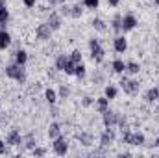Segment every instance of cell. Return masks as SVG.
Instances as JSON below:
<instances>
[{
    "mask_svg": "<svg viewBox=\"0 0 159 158\" xmlns=\"http://www.w3.org/2000/svg\"><path fill=\"white\" fill-rule=\"evenodd\" d=\"M6 77H9L11 80H17V82H26V71H24V65H19V63H11L6 67Z\"/></svg>",
    "mask_w": 159,
    "mask_h": 158,
    "instance_id": "cell-1",
    "label": "cell"
},
{
    "mask_svg": "<svg viewBox=\"0 0 159 158\" xmlns=\"http://www.w3.org/2000/svg\"><path fill=\"white\" fill-rule=\"evenodd\" d=\"M89 48H91V58H93V62L102 63V62H104V56H106V50L102 48L100 41L94 39V37L89 39Z\"/></svg>",
    "mask_w": 159,
    "mask_h": 158,
    "instance_id": "cell-2",
    "label": "cell"
},
{
    "mask_svg": "<svg viewBox=\"0 0 159 158\" xmlns=\"http://www.w3.org/2000/svg\"><path fill=\"white\" fill-rule=\"evenodd\" d=\"M120 87H122V91L124 93H128V95H135V93H139V87H141V84L137 82V80H131V78H124L120 80Z\"/></svg>",
    "mask_w": 159,
    "mask_h": 158,
    "instance_id": "cell-3",
    "label": "cell"
},
{
    "mask_svg": "<svg viewBox=\"0 0 159 158\" xmlns=\"http://www.w3.org/2000/svg\"><path fill=\"white\" fill-rule=\"evenodd\" d=\"M54 143H52V147H54V153L56 155H59V156H63V155H67L69 153V143H67V140L63 138V136H57L56 140H52Z\"/></svg>",
    "mask_w": 159,
    "mask_h": 158,
    "instance_id": "cell-4",
    "label": "cell"
},
{
    "mask_svg": "<svg viewBox=\"0 0 159 158\" xmlns=\"http://www.w3.org/2000/svg\"><path fill=\"white\" fill-rule=\"evenodd\" d=\"M135 26H137V17H135V15L128 13V15L122 17V32H129V30H133Z\"/></svg>",
    "mask_w": 159,
    "mask_h": 158,
    "instance_id": "cell-5",
    "label": "cell"
},
{
    "mask_svg": "<svg viewBox=\"0 0 159 158\" xmlns=\"http://www.w3.org/2000/svg\"><path fill=\"white\" fill-rule=\"evenodd\" d=\"M115 141V132H113V126H106V130L102 132L100 136V143L106 147V145H111Z\"/></svg>",
    "mask_w": 159,
    "mask_h": 158,
    "instance_id": "cell-6",
    "label": "cell"
},
{
    "mask_svg": "<svg viewBox=\"0 0 159 158\" xmlns=\"http://www.w3.org/2000/svg\"><path fill=\"white\" fill-rule=\"evenodd\" d=\"M102 121H104L106 126H115V125L119 123V114H115V112H111V110H106V112L102 114Z\"/></svg>",
    "mask_w": 159,
    "mask_h": 158,
    "instance_id": "cell-7",
    "label": "cell"
},
{
    "mask_svg": "<svg viewBox=\"0 0 159 158\" xmlns=\"http://www.w3.org/2000/svg\"><path fill=\"white\" fill-rule=\"evenodd\" d=\"M50 34H52V30H50L48 24H39V26L35 28V36H37V39H41V41H48L50 39Z\"/></svg>",
    "mask_w": 159,
    "mask_h": 158,
    "instance_id": "cell-8",
    "label": "cell"
},
{
    "mask_svg": "<svg viewBox=\"0 0 159 158\" xmlns=\"http://www.w3.org/2000/svg\"><path fill=\"white\" fill-rule=\"evenodd\" d=\"M6 143H7V145H13V147H15V145H19V143H22L20 132H19V130H15V128H13V130H9V132H7V138H6Z\"/></svg>",
    "mask_w": 159,
    "mask_h": 158,
    "instance_id": "cell-9",
    "label": "cell"
},
{
    "mask_svg": "<svg viewBox=\"0 0 159 158\" xmlns=\"http://www.w3.org/2000/svg\"><path fill=\"white\" fill-rule=\"evenodd\" d=\"M113 47H115V50H117L119 54H124V52L128 50V39H126L124 36H117L115 41H113Z\"/></svg>",
    "mask_w": 159,
    "mask_h": 158,
    "instance_id": "cell-10",
    "label": "cell"
},
{
    "mask_svg": "<svg viewBox=\"0 0 159 158\" xmlns=\"http://www.w3.org/2000/svg\"><path fill=\"white\" fill-rule=\"evenodd\" d=\"M46 24L50 26L52 32H54V30H59V28H61V17H59L56 11H52L50 17H48V22H46Z\"/></svg>",
    "mask_w": 159,
    "mask_h": 158,
    "instance_id": "cell-11",
    "label": "cell"
},
{
    "mask_svg": "<svg viewBox=\"0 0 159 158\" xmlns=\"http://www.w3.org/2000/svg\"><path fill=\"white\" fill-rule=\"evenodd\" d=\"M144 101H146L148 104L157 102V101H159V87H150V89L144 93Z\"/></svg>",
    "mask_w": 159,
    "mask_h": 158,
    "instance_id": "cell-12",
    "label": "cell"
},
{
    "mask_svg": "<svg viewBox=\"0 0 159 158\" xmlns=\"http://www.w3.org/2000/svg\"><path fill=\"white\" fill-rule=\"evenodd\" d=\"M96 110L100 112V114H104L106 110H109V99L104 95V97H98L96 99Z\"/></svg>",
    "mask_w": 159,
    "mask_h": 158,
    "instance_id": "cell-13",
    "label": "cell"
},
{
    "mask_svg": "<svg viewBox=\"0 0 159 158\" xmlns=\"http://www.w3.org/2000/svg\"><path fill=\"white\" fill-rule=\"evenodd\" d=\"M9 45H11V36L2 28V30H0V50H6Z\"/></svg>",
    "mask_w": 159,
    "mask_h": 158,
    "instance_id": "cell-14",
    "label": "cell"
},
{
    "mask_svg": "<svg viewBox=\"0 0 159 158\" xmlns=\"http://www.w3.org/2000/svg\"><path fill=\"white\" fill-rule=\"evenodd\" d=\"M26 62H28V52L26 50H17L15 52V63H19V65H26Z\"/></svg>",
    "mask_w": 159,
    "mask_h": 158,
    "instance_id": "cell-15",
    "label": "cell"
},
{
    "mask_svg": "<svg viewBox=\"0 0 159 158\" xmlns=\"http://www.w3.org/2000/svg\"><path fill=\"white\" fill-rule=\"evenodd\" d=\"M57 136H61V126H59L57 123H52V125L48 126V138H50V140H56Z\"/></svg>",
    "mask_w": 159,
    "mask_h": 158,
    "instance_id": "cell-16",
    "label": "cell"
},
{
    "mask_svg": "<svg viewBox=\"0 0 159 158\" xmlns=\"http://www.w3.org/2000/svg\"><path fill=\"white\" fill-rule=\"evenodd\" d=\"M111 67H113V71L117 73V75H122L124 71H126V63H124V60H113V63H111Z\"/></svg>",
    "mask_w": 159,
    "mask_h": 158,
    "instance_id": "cell-17",
    "label": "cell"
},
{
    "mask_svg": "<svg viewBox=\"0 0 159 158\" xmlns=\"http://www.w3.org/2000/svg\"><path fill=\"white\" fill-rule=\"evenodd\" d=\"M85 75H87V67L83 65V62L76 63V69H74V77L81 80V78H85Z\"/></svg>",
    "mask_w": 159,
    "mask_h": 158,
    "instance_id": "cell-18",
    "label": "cell"
},
{
    "mask_svg": "<svg viewBox=\"0 0 159 158\" xmlns=\"http://www.w3.org/2000/svg\"><path fill=\"white\" fill-rule=\"evenodd\" d=\"M104 95H106L109 101H111V99H117V95H119V89H117L115 86H111V84H109V86H106V89H104Z\"/></svg>",
    "mask_w": 159,
    "mask_h": 158,
    "instance_id": "cell-19",
    "label": "cell"
},
{
    "mask_svg": "<svg viewBox=\"0 0 159 158\" xmlns=\"http://www.w3.org/2000/svg\"><path fill=\"white\" fill-rule=\"evenodd\" d=\"M7 21H9V9L7 6H2L0 7V26H6Z\"/></svg>",
    "mask_w": 159,
    "mask_h": 158,
    "instance_id": "cell-20",
    "label": "cell"
},
{
    "mask_svg": "<svg viewBox=\"0 0 159 158\" xmlns=\"http://www.w3.org/2000/svg\"><path fill=\"white\" fill-rule=\"evenodd\" d=\"M67 62H69V56L59 54V56H57V60H56V69H57V71H63V69H65V65H67Z\"/></svg>",
    "mask_w": 159,
    "mask_h": 158,
    "instance_id": "cell-21",
    "label": "cell"
},
{
    "mask_svg": "<svg viewBox=\"0 0 159 158\" xmlns=\"http://www.w3.org/2000/svg\"><path fill=\"white\" fill-rule=\"evenodd\" d=\"M126 71H128L129 75H139L141 65H139L137 62H128V63H126Z\"/></svg>",
    "mask_w": 159,
    "mask_h": 158,
    "instance_id": "cell-22",
    "label": "cell"
},
{
    "mask_svg": "<svg viewBox=\"0 0 159 158\" xmlns=\"http://www.w3.org/2000/svg\"><path fill=\"white\" fill-rule=\"evenodd\" d=\"M44 99H46V102H50V104H56V101H57V93H56L52 87H48V89L44 91Z\"/></svg>",
    "mask_w": 159,
    "mask_h": 158,
    "instance_id": "cell-23",
    "label": "cell"
},
{
    "mask_svg": "<svg viewBox=\"0 0 159 158\" xmlns=\"http://www.w3.org/2000/svg\"><path fill=\"white\" fill-rule=\"evenodd\" d=\"M93 28H94L96 32H106V30H107V26H106V22H104L102 19H94V21H93Z\"/></svg>",
    "mask_w": 159,
    "mask_h": 158,
    "instance_id": "cell-24",
    "label": "cell"
},
{
    "mask_svg": "<svg viewBox=\"0 0 159 158\" xmlns=\"http://www.w3.org/2000/svg\"><path fill=\"white\" fill-rule=\"evenodd\" d=\"M78 138H80V143H83V145H93V138H91V134L81 132Z\"/></svg>",
    "mask_w": 159,
    "mask_h": 158,
    "instance_id": "cell-25",
    "label": "cell"
},
{
    "mask_svg": "<svg viewBox=\"0 0 159 158\" xmlns=\"http://www.w3.org/2000/svg\"><path fill=\"white\" fill-rule=\"evenodd\" d=\"M131 145H144V134L135 132V134H133V141H131Z\"/></svg>",
    "mask_w": 159,
    "mask_h": 158,
    "instance_id": "cell-26",
    "label": "cell"
},
{
    "mask_svg": "<svg viewBox=\"0 0 159 158\" xmlns=\"http://www.w3.org/2000/svg\"><path fill=\"white\" fill-rule=\"evenodd\" d=\"M74 69H76V63H74V62H70V58H69V62H67V65H65L63 73H65V75H74Z\"/></svg>",
    "mask_w": 159,
    "mask_h": 158,
    "instance_id": "cell-27",
    "label": "cell"
},
{
    "mask_svg": "<svg viewBox=\"0 0 159 158\" xmlns=\"http://www.w3.org/2000/svg\"><path fill=\"white\" fill-rule=\"evenodd\" d=\"M113 30L115 32H122V17L117 15L115 19H113Z\"/></svg>",
    "mask_w": 159,
    "mask_h": 158,
    "instance_id": "cell-28",
    "label": "cell"
},
{
    "mask_svg": "<svg viewBox=\"0 0 159 158\" xmlns=\"http://www.w3.org/2000/svg\"><path fill=\"white\" fill-rule=\"evenodd\" d=\"M98 4H100V0H83V6L89 7V9H96Z\"/></svg>",
    "mask_w": 159,
    "mask_h": 158,
    "instance_id": "cell-29",
    "label": "cell"
},
{
    "mask_svg": "<svg viewBox=\"0 0 159 158\" xmlns=\"http://www.w3.org/2000/svg\"><path fill=\"white\" fill-rule=\"evenodd\" d=\"M70 17H72V19L81 17V7H80V6H72V7H70Z\"/></svg>",
    "mask_w": 159,
    "mask_h": 158,
    "instance_id": "cell-30",
    "label": "cell"
},
{
    "mask_svg": "<svg viewBox=\"0 0 159 158\" xmlns=\"http://www.w3.org/2000/svg\"><path fill=\"white\" fill-rule=\"evenodd\" d=\"M70 62H74V63H80V62H81V52H80V50H74V52L70 54Z\"/></svg>",
    "mask_w": 159,
    "mask_h": 158,
    "instance_id": "cell-31",
    "label": "cell"
},
{
    "mask_svg": "<svg viewBox=\"0 0 159 158\" xmlns=\"http://www.w3.org/2000/svg\"><path fill=\"white\" fill-rule=\"evenodd\" d=\"M69 93H70V91H69V87L59 86V97H61V99H67V97H69Z\"/></svg>",
    "mask_w": 159,
    "mask_h": 158,
    "instance_id": "cell-32",
    "label": "cell"
},
{
    "mask_svg": "<svg viewBox=\"0 0 159 158\" xmlns=\"http://www.w3.org/2000/svg\"><path fill=\"white\" fill-rule=\"evenodd\" d=\"M34 155H35V156H44V155H46V149H43V147H34Z\"/></svg>",
    "mask_w": 159,
    "mask_h": 158,
    "instance_id": "cell-33",
    "label": "cell"
},
{
    "mask_svg": "<svg viewBox=\"0 0 159 158\" xmlns=\"http://www.w3.org/2000/svg\"><path fill=\"white\" fill-rule=\"evenodd\" d=\"M26 147H28V149H32V151H34V147H35V141H34V138H32V136H30V138H28V143H26Z\"/></svg>",
    "mask_w": 159,
    "mask_h": 158,
    "instance_id": "cell-34",
    "label": "cell"
},
{
    "mask_svg": "<svg viewBox=\"0 0 159 158\" xmlns=\"http://www.w3.org/2000/svg\"><path fill=\"white\" fill-rule=\"evenodd\" d=\"M93 104V99L91 97H83V106H91Z\"/></svg>",
    "mask_w": 159,
    "mask_h": 158,
    "instance_id": "cell-35",
    "label": "cell"
},
{
    "mask_svg": "<svg viewBox=\"0 0 159 158\" xmlns=\"http://www.w3.org/2000/svg\"><path fill=\"white\" fill-rule=\"evenodd\" d=\"M6 145H7V143L0 140V155H6Z\"/></svg>",
    "mask_w": 159,
    "mask_h": 158,
    "instance_id": "cell-36",
    "label": "cell"
},
{
    "mask_svg": "<svg viewBox=\"0 0 159 158\" xmlns=\"http://www.w3.org/2000/svg\"><path fill=\"white\" fill-rule=\"evenodd\" d=\"M22 2H24V4H26L28 7H32V6H35V0H22Z\"/></svg>",
    "mask_w": 159,
    "mask_h": 158,
    "instance_id": "cell-37",
    "label": "cell"
},
{
    "mask_svg": "<svg viewBox=\"0 0 159 158\" xmlns=\"http://www.w3.org/2000/svg\"><path fill=\"white\" fill-rule=\"evenodd\" d=\"M107 4L115 7V6H119V4H120V0H107Z\"/></svg>",
    "mask_w": 159,
    "mask_h": 158,
    "instance_id": "cell-38",
    "label": "cell"
},
{
    "mask_svg": "<svg viewBox=\"0 0 159 158\" xmlns=\"http://www.w3.org/2000/svg\"><path fill=\"white\" fill-rule=\"evenodd\" d=\"M2 6H6V0H0V7H2Z\"/></svg>",
    "mask_w": 159,
    "mask_h": 158,
    "instance_id": "cell-39",
    "label": "cell"
},
{
    "mask_svg": "<svg viewBox=\"0 0 159 158\" xmlns=\"http://www.w3.org/2000/svg\"><path fill=\"white\" fill-rule=\"evenodd\" d=\"M2 117H4V114H2V108H0V123H2Z\"/></svg>",
    "mask_w": 159,
    "mask_h": 158,
    "instance_id": "cell-40",
    "label": "cell"
},
{
    "mask_svg": "<svg viewBox=\"0 0 159 158\" xmlns=\"http://www.w3.org/2000/svg\"><path fill=\"white\" fill-rule=\"evenodd\" d=\"M154 145H156V147H159V138L156 140V143H154Z\"/></svg>",
    "mask_w": 159,
    "mask_h": 158,
    "instance_id": "cell-41",
    "label": "cell"
},
{
    "mask_svg": "<svg viewBox=\"0 0 159 158\" xmlns=\"http://www.w3.org/2000/svg\"><path fill=\"white\" fill-rule=\"evenodd\" d=\"M56 2H59V4H65V0H56Z\"/></svg>",
    "mask_w": 159,
    "mask_h": 158,
    "instance_id": "cell-42",
    "label": "cell"
},
{
    "mask_svg": "<svg viewBox=\"0 0 159 158\" xmlns=\"http://www.w3.org/2000/svg\"><path fill=\"white\" fill-rule=\"evenodd\" d=\"M154 2H156V4H157V6H159V0H154Z\"/></svg>",
    "mask_w": 159,
    "mask_h": 158,
    "instance_id": "cell-43",
    "label": "cell"
},
{
    "mask_svg": "<svg viewBox=\"0 0 159 158\" xmlns=\"http://www.w3.org/2000/svg\"><path fill=\"white\" fill-rule=\"evenodd\" d=\"M157 102H159V101H157Z\"/></svg>",
    "mask_w": 159,
    "mask_h": 158,
    "instance_id": "cell-44",
    "label": "cell"
}]
</instances>
